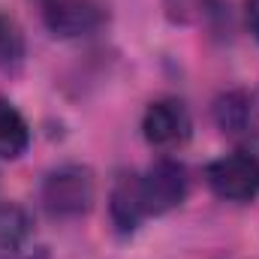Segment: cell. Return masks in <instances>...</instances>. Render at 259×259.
Listing matches in <instances>:
<instances>
[{
    "label": "cell",
    "mask_w": 259,
    "mask_h": 259,
    "mask_svg": "<svg viewBox=\"0 0 259 259\" xmlns=\"http://www.w3.org/2000/svg\"><path fill=\"white\" fill-rule=\"evenodd\" d=\"M30 145V127L24 115L9 103L0 100V160H15Z\"/></svg>",
    "instance_id": "obj_7"
},
{
    "label": "cell",
    "mask_w": 259,
    "mask_h": 259,
    "mask_svg": "<svg viewBox=\"0 0 259 259\" xmlns=\"http://www.w3.org/2000/svg\"><path fill=\"white\" fill-rule=\"evenodd\" d=\"M39 202L49 217L55 220H75L91 211L94 205V175L84 166H61L46 175L39 187Z\"/></svg>",
    "instance_id": "obj_1"
},
{
    "label": "cell",
    "mask_w": 259,
    "mask_h": 259,
    "mask_svg": "<svg viewBox=\"0 0 259 259\" xmlns=\"http://www.w3.org/2000/svg\"><path fill=\"white\" fill-rule=\"evenodd\" d=\"M205 181L226 202H250L259 196V157L247 151L226 154L205 169Z\"/></svg>",
    "instance_id": "obj_2"
},
{
    "label": "cell",
    "mask_w": 259,
    "mask_h": 259,
    "mask_svg": "<svg viewBox=\"0 0 259 259\" xmlns=\"http://www.w3.org/2000/svg\"><path fill=\"white\" fill-rule=\"evenodd\" d=\"M42 18L55 36L69 39L94 33L106 21V12L94 0H42Z\"/></svg>",
    "instance_id": "obj_5"
},
{
    "label": "cell",
    "mask_w": 259,
    "mask_h": 259,
    "mask_svg": "<svg viewBox=\"0 0 259 259\" xmlns=\"http://www.w3.org/2000/svg\"><path fill=\"white\" fill-rule=\"evenodd\" d=\"M214 121L223 133H244L253 121V97L244 91H229L214 106Z\"/></svg>",
    "instance_id": "obj_8"
},
{
    "label": "cell",
    "mask_w": 259,
    "mask_h": 259,
    "mask_svg": "<svg viewBox=\"0 0 259 259\" xmlns=\"http://www.w3.org/2000/svg\"><path fill=\"white\" fill-rule=\"evenodd\" d=\"M24 235H27V217L12 205L0 208V259H15V250L21 247Z\"/></svg>",
    "instance_id": "obj_9"
},
{
    "label": "cell",
    "mask_w": 259,
    "mask_h": 259,
    "mask_svg": "<svg viewBox=\"0 0 259 259\" xmlns=\"http://www.w3.org/2000/svg\"><path fill=\"white\" fill-rule=\"evenodd\" d=\"M139 196H142L145 217H157V214H166V211L178 208L184 202V196H187V172H184V166L169 160V157L151 163L139 175Z\"/></svg>",
    "instance_id": "obj_3"
},
{
    "label": "cell",
    "mask_w": 259,
    "mask_h": 259,
    "mask_svg": "<svg viewBox=\"0 0 259 259\" xmlns=\"http://www.w3.org/2000/svg\"><path fill=\"white\" fill-rule=\"evenodd\" d=\"M24 64V36L15 18L0 12V66L3 69H18Z\"/></svg>",
    "instance_id": "obj_10"
},
{
    "label": "cell",
    "mask_w": 259,
    "mask_h": 259,
    "mask_svg": "<svg viewBox=\"0 0 259 259\" xmlns=\"http://www.w3.org/2000/svg\"><path fill=\"white\" fill-rule=\"evenodd\" d=\"M247 21H250V30L259 39V0H247Z\"/></svg>",
    "instance_id": "obj_12"
},
{
    "label": "cell",
    "mask_w": 259,
    "mask_h": 259,
    "mask_svg": "<svg viewBox=\"0 0 259 259\" xmlns=\"http://www.w3.org/2000/svg\"><path fill=\"white\" fill-rule=\"evenodd\" d=\"M112 223L118 226V232H133L142 220H145V208H142V196H139V175L130 172L121 175L112 187Z\"/></svg>",
    "instance_id": "obj_6"
},
{
    "label": "cell",
    "mask_w": 259,
    "mask_h": 259,
    "mask_svg": "<svg viewBox=\"0 0 259 259\" xmlns=\"http://www.w3.org/2000/svg\"><path fill=\"white\" fill-rule=\"evenodd\" d=\"M142 133L148 139V145L169 151L187 142L190 136V115L187 106L181 100H157L148 106L145 118H142Z\"/></svg>",
    "instance_id": "obj_4"
},
{
    "label": "cell",
    "mask_w": 259,
    "mask_h": 259,
    "mask_svg": "<svg viewBox=\"0 0 259 259\" xmlns=\"http://www.w3.org/2000/svg\"><path fill=\"white\" fill-rule=\"evenodd\" d=\"M166 6H169V15H172V18L187 21L190 12H196V9L202 6V0H166Z\"/></svg>",
    "instance_id": "obj_11"
}]
</instances>
